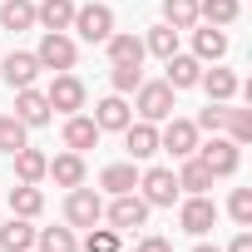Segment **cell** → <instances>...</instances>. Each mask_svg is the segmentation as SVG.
Returning <instances> with one entry per match:
<instances>
[{"label": "cell", "mask_w": 252, "mask_h": 252, "mask_svg": "<svg viewBox=\"0 0 252 252\" xmlns=\"http://www.w3.org/2000/svg\"><path fill=\"white\" fill-rule=\"evenodd\" d=\"M35 60H40V69H55V74H64V69H74V60H79V45H74L64 30H45V35H40V50H35Z\"/></svg>", "instance_id": "cell-1"}, {"label": "cell", "mask_w": 252, "mask_h": 252, "mask_svg": "<svg viewBox=\"0 0 252 252\" xmlns=\"http://www.w3.org/2000/svg\"><path fill=\"white\" fill-rule=\"evenodd\" d=\"M134 94H139V99H134L139 119H149V124H163V119H173V94H178V89H168L163 79H144Z\"/></svg>", "instance_id": "cell-2"}, {"label": "cell", "mask_w": 252, "mask_h": 252, "mask_svg": "<svg viewBox=\"0 0 252 252\" xmlns=\"http://www.w3.org/2000/svg\"><path fill=\"white\" fill-rule=\"evenodd\" d=\"M198 158H203V168H208L213 178H232V173H237V163H242V144H232V139L213 134L208 144H198Z\"/></svg>", "instance_id": "cell-3"}, {"label": "cell", "mask_w": 252, "mask_h": 252, "mask_svg": "<svg viewBox=\"0 0 252 252\" xmlns=\"http://www.w3.org/2000/svg\"><path fill=\"white\" fill-rule=\"evenodd\" d=\"M178 227H183L188 237L213 232V227H218V203H213L208 193H188V198L178 203Z\"/></svg>", "instance_id": "cell-4"}, {"label": "cell", "mask_w": 252, "mask_h": 252, "mask_svg": "<svg viewBox=\"0 0 252 252\" xmlns=\"http://www.w3.org/2000/svg\"><path fill=\"white\" fill-rule=\"evenodd\" d=\"M69 30H79V40H89V45H104L109 35H114V10L109 5H74V25Z\"/></svg>", "instance_id": "cell-5"}, {"label": "cell", "mask_w": 252, "mask_h": 252, "mask_svg": "<svg viewBox=\"0 0 252 252\" xmlns=\"http://www.w3.org/2000/svg\"><path fill=\"white\" fill-rule=\"evenodd\" d=\"M45 99H50V114H79L89 94H84V79H74V74L64 69V74H55V79H50Z\"/></svg>", "instance_id": "cell-6"}, {"label": "cell", "mask_w": 252, "mask_h": 252, "mask_svg": "<svg viewBox=\"0 0 252 252\" xmlns=\"http://www.w3.org/2000/svg\"><path fill=\"white\" fill-rule=\"evenodd\" d=\"M139 198L149 203V208H173L183 193H178V178H173V168H149V173H139Z\"/></svg>", "instance_id": "cell-7"}, {"label": "cell", "mask_w": 252, "mask_h": 252, "mask_svg": "<svg viewBox=\"0 0 252 252\" xmlns=\"http://www.w3.org/2000/svg\"><path fill=\"white\" fill-rule=\"evenodd\" d=\"M99 218H104L99 193H94V188H84V183H79V188H69V198H64V222H69V227H94Z\"/></svg>", "instance_id": "cell-8"}, {"label": "cell", "mask_w": 252, "mask_h": 252, "mask_svg": "<svg viewBox=\"0 0 252 252\" xmlns=\"http://www.w3.org/2000/svg\"><path fill=\"white\" fill-rule=\"evenodd\" d=\"M158 149H168L173 158L198 154V124H193V119H163V129H158Z\"/></svg>", "instance_id": "cell-9"}, {"label": "cell", "mask_w": 252, "mask_h": 252, "mask_svg": "<svg viewBox=\"0 0 252 252\" xmlns=\"http://www.w3.org/2000/svg\"><path fill=\"white\" fill-rule=\"evenodd\" d=\"M94 124H99V134H124L134 124V109H129V99L124 94H109V99H99L94 104Z\"/></svg>", "instance_id": "cell-10"}, {"label": "cell", "mask_w": 252, "mask_h": 252, "mask_svg": "<svg viewBox=\"0 0 252 252\" xmlns=\"http://www.w3.org/2000/svg\"><path fill=\"white\" fill-rule=\"evenodd\" d=\"M15 119L25 124V129H45L50 124V99L30 84V89H15Z\"/></svg>", "instance_id": "cell-11"}, {"label": "cell", "mask_w": 252, "mask_h": 252, "mask_svg": "<svg viewBox=\"0 0 252 252\" xmlns=\"http://www.w3.org/2000/svg\"><path fill=\"white\" fill-rule=\"evenodd\" d=\"M0 79H5L10 89H30V84L40 79V60H35V55H25V50H10V55H5V64H0Z\"/></svg>", "instance_id": "cell-12"}, {"label": "cell", "mask_w": 252, "mask_h": 252, "mask_svg": "<svg viewBox=\"0 0 252 252\" xmlns=\"http://www.w3.org/2000/svg\"><path fill=\"white\" fill-rule=\"evenodd\" d=\"M109 222H114V227H144V222H149V203H144L139 193H114Z\"/></svg>", "instance_id": "cell-13"}, {"label": "cell", "mask_w": 252, "mask_h": 252, "mask_svg": "<svg viewBox=\"0 0 252 252\" xmlns=\"http://www.w3.org/2000/svg\"><path fill=\"white\" fill-rule=\"evenodd\" d=\"M124 149H129V158H154L158 154V124H149V119L129 124L124 129Z\"/></svg>", "instance_id": "cell-14"}, {"label": "cell", "mask_w": 252, "mask_h": 252, "mask_svg": "<svg viewBox=\"0 0 252 252\" xmlns=\"http://www.w3.org/2000/svg\"><path fill=\"white\" fill-rule=\"evenodd\" d=\"M163 69H168V79H163L168 89H193V84L203 79V60H198V55H168Z\"/></svg>", "instance_id": "cell-15"}, {"label": "cell", "mask_w": 252, "mask_h": 252, "mask_svg": "<svg viewBox=\"0 0 252 252\" xmlns=\"http://www.w3.org/2000/svg\"><path fill=\"white\" fill-rule=\"evenodd\" d=\"M94 144H99V124H94L89 114H64V149L84 154V149H94Z\"/></svg>", "instance_id": "cell-16"}, {"label": "cell", "mask_w": 252, "mask_h": 252, "mask_svg": "<svg viewBox=\"0 0 252 252\" xmlns=\"http://www.w3.org/2000/svg\"><path fill=\"white\" fill-rule=\"evenodd\" d=\"M193 55H198L203 64H218V60L227 55V35H222V25H208V30L193 25Z\"/></svg>", "instance_id": "cell-17"}, {"label": "cell", "mask_w": 252, "mask_h": 252, "mask_svg": "<svg viewBox=\"0 0 252 252\" xmlns=\"http://www.w3.org/2000/svg\"><path fill=\"white\" fill-rule=\"evenodd\" d=\"M45 178H55L60 188H79L84 183V154H60V158H50V168H45Z\"/></svg>", "instance_id": "cell-18"}, {"label": "cell", "mask_w": 252, "mask_h": 252, "mask_svg": "<svg viewBox=\"0 0 252 252\" xmlns=\"http://www.w3.org/2000/svg\"><path fill=\"white\" fill-rule=\"evenodd\" d=\"M178 163H183V168L173 173V178H178V193H208V188H213V173L203 168L198 154H188V158H178Z\"/></svg>", "instance_id": "cell-19"}, {"label": "cell", "mask_w": 252, "mask_h": 252, "mask_svg": "<svg viewBox=\"0 0 252 252\" xmlns=\"http://www.w3.org/2000/svg\"><path fill=\"white\" fill-rule=\"evenodd\" d=\"M10 213L35 222V218L45 213V193H40V183H15V188H10Z\"/></svg>", "instance_id": "cell-20"}, {"label": "cell", "mask_w": 252, "mask_h": 252, "mask_svg": "<svg viewBox=\"0 0 252 252\" xmlns=\"http://www.w3.org/2000/svg\"><path fill=\"white\" fill-rule=\"evenodd\" d=\"M35 25H45V30H69V25H74V0H40V5H35Z\"/></svg>", "instance_id": "cell-21"}, {"label": "cell", "mask_w": 252, "mask_h": 252, "mask_svg": "<svg viewBox=\"0 0 252 252\" xmlns=\"http://www.w3.org/2000/svg\"><path fill=\"white\" fill-rule=\"evenodd\" d=\"M104 45H109V64H144V40H139V35L114 30Z\"/></svg>", "instance_id": "cell-22"}, {"label": "cell", "mask_w": 252, "mask_h": 252, "mask_svg": "<svg viewBox=\"0 0 252 252\" xmlns=\"http://www.w3.org/2000/svg\"><path fill=\"white\" fill-rule=\"evenodd\" d=\"M30 247H35L30 218H15V213H10V222L0 227V252H30Z\"/></svg>", "instance_id": "cell-23"}, {"label": "cell", "mask_w": 252, "mask_h": 252, "mask_svg": "<svg viewBox=\"0 0 252 252\" xmlns=\"http://www.w3.org/2000/svg\"><path fill=\"white\" fill-rule=\"evenodd\" d=\"M203 89H208V99H218V104H227L242 84H237V74L232 69H222V64H213V69H203V79H198Z\"/></svg>", "instance_id": "cell-24"}, {"label": "cell", "mask_w": 252, "mask_h": 252, "mask_svg": "<svg viewBox=\"0 0 252 252\" xmlns=\"http://www.w3.org/2000/svg\"><path fill=\"white\" fill-rule=\"evenodd\" d=\"M10 158H15V178H20V183H45V168H50V158H45L40 149H30V144H25V149H15Z\"/></svg>", "instance_id": "cell-25"}, {"label": "cell", "mask_w": 252, "mask_h": 252, "mask_svg": "<svg viewBox=\"0 0 252 252\" xmlns=\"http://www.w3.org/2000/svg\"><path fill=\"white\" fill-rule=\"evenodd\" d=\"M99 188H109V193H134V188H139V168H134V163H109V168L99 173Z\"/></svg>", "instance_id": "cell-26"}, {"label": "cell", "mask_w": 252, "mask_h": 252, "mask_svg": "<svg viewBox=\"0 0 252 252\" xmlns=\"http://www.w3.org/2000/svg\"><path fill=\"white\" fill-rule=\"evenodd\" d=\"M242 15V0H198V20L208 25H232Z\"/></svg>", "instance_id": "cell-27"}, {"label": "cell", "mask_w": 252, "mask_h": 252, "mask_svg": "<svg viewBox=\"0 0 252 252\" xmlns=\"http://www.w3.org/2000/svg\"><path fill=\"white\" fill-rule=\"evenodd\" d=\"M0 25H5V30H30L35 25V5H30V0H5V5H0Z\"/></svg>", "instance_id": "cell-28"}, {"label": "cell", "mask_w": 252, "mask_h": 252, "mask_svg": "<svg viewBox=\"0 0 252 252\" xmlns=\"http://www.w3.org/2000/svg\"><path fill=\"white\" fill-rule=\"evenodd\" d=\"M163 25L193 30V25H198V0H163Z\"/></svg>", "instance_id": "cell-29"}, {"label": "cell", "mask_w": 252, "mask_h": 252, "mask_svg": "<svg viewBox=\"0 0 252 252\" xmlns=\"http://www.w3.org/2000/svg\"><path fill=\"white\" fill-rule=\"evenodd\" d=\"M144 55H158V60L178 55V30H173V25H154L149 40H144Z\"/></svg>", "instance_id": "cell-30"}, {"label": "cell", "mask_w": 252, "mask_h": 252, "mask_svg": "<svg viewBox=\"0 0 252 252\" xmlns=\"http://www.w3.org/2000/svg\"><path fill=\"white\" fill-rule=\"evenodd\" d=\"M35 242H40V252H79L74 227H45V232H35Z\"/></svg>", "instance_id": "cell-31"}, {"label": "cell", "mask_w": 252, "mask_h": 252, "mask_svg": "<svg viewBox=\"0 0 252 252\" xmlns=\"http://www.w3.org/2000/svg\"><path fill=\"white\" fill-rule=\"evenodd\" d=\"M25 124L15 119V114H0V154H15V149H25Z\"/></svg>", "instance_id": "cell-32"}, {"label": "cell", "mask_w": 252, "mask_h": 252, "mask_svg": "<svg viewBox=\"0 0 252 252\" xmlns=\"http://www.w3.org/2000/svg\"><path fill=\"white\" fill-rule=\"evenodd\" d=\"M109 84H114V94H134V89L144 84V69H139V64H114Z\"/></svg>", "instance_id": "cell-33"}, {"label": "cell", "mask_w": 252, "mask_h": 252, "mask_svg": "<svg viewBox=\"0 0 252 252\" xmlns=\"http://www.w3.org/2000/svg\"><path fill=\"white\" fill-rule=\"evenodd\" d=\"M222 129H227L232 144H247V139H252V109H227V124H222Z\"/></svg>", "instance_id": "cell-34"}, {"label": "cell", "mask_w": 252, "mask_h": 252, "mask_svg": "<svg viewBox=\"0 0 252 252\" xmlns=\"http://www.w3.org/2000/svg\"><path fill=\"white\" fill-rule=\"evenodd\" d=\"M198 124V134H222V124H227V104H218V99H208V109L193 119Z\"/></svg>", "instance_id": "cell-35"}, {"label": "cell", "mask_w": 252, "mask_h": 252, "mask_svg": "<svg viewBox=\"0 0 252 252\" xmlns=\"http://www.w3.org/2000/svg\"><path fill=\"white\" fill-rule=\"evenodd\" d=\"M227 213H232V222H237V227H252V188H232Z\"/></svg>", "instance_id": "cell-36"}, {"label": "cell", "mask_w": 252, "mask_h": 252, "mask_svg": "<svg viewBox=\"0 0 252 252\" xmlns=\"http://www.w3.org/2000/svg\"><path fill=\"white\" fill-rule=\"evenodd\" d=\"M84 252H119V227H89V237H84Z\"/></svg>", "instance_id": "cell-37"}, {"label": "cell", "mask_w": 252, "mask_h": 252, "mask_svg": "<svg viewBox=\"0 0 252 252\" xmlns=\"http://www.w3.org/2000/svg\"><path fill=\"white\" fill-rule=\"evenodd\" d=\"M134 252H173V242L168 237H158V232H149V237H139V247Z\"/></svg>", "instance_id": "cell-38"}, {"label": "cell", "mask_w": 252, "mask_h": 252, "mask_svg": "<svg viewBox=\"0 0 252 252\" xmlns=\"http://www.w3.org/2000/svg\"><path fill=\"white\" fill-rule=\"evenodd\" d=\"M227 252H252V232H247V227H242V232H237V237H232V242H227Z\"/></svg>", "instance_id": "cell-39"}, {"label": "cell", "mask_w": 252, "mask_h": 252, "mask_svg": "<svg viewBox=\"0 0 252 252\" xmlns=\"http://www.w3.org/2000/svg\"><path fill=\"white\" fill-rule=\"evenodd\" d=\"M193 252H222V247H208V242H198V247H193Z\"/></svg>", "instance_id": "cell-40"}]
</instances>
